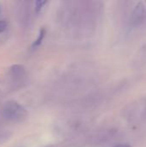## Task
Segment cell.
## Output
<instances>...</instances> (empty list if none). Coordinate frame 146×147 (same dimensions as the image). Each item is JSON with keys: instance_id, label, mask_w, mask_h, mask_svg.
Segmentation results:
<instances>
[{"instance_id": "obj_4", "label": "cell", "mask_w": 146, "mask_h": 147, "mask_svg": "<svg viewBox=\"0 0 146 147\" xmlns=\"http://www.w3.org/2000/svg\"><path fill=\"white\" fill-rule=\"evenodd\" d=\"M46 3H47L46 1H36L35 2V12L40 13V11L41 10V9Z\"/></svg>"}, {"instance_id": "obj_2", "label": "cell", "mask_w": 146, "mask_h": 147, "mask_svg": "<svg viewBox=\"0 0 146 147\" xmlns=\"http://www.w3.org/2000/svg\"><path fill=\"white\" fill-rule=\"evenodd\" d=\"M146 21V5L144 2H139L132 10L129 24L133 28L141 26Z\"/></svg>"}, {"instance_id": "obj_6", "label": "cell", "mask_w": 146, "mask_h": 147, "mask_svg": "<svg viewBox=\"0 0 146 147\" xmlns=\"http://www.w3.org/2000/svg\"><path fill=\"white\" fill-rule=\"evenodd\" d=\"M114 147H131V146L128 145V144H120V145L115 146Z\"/></svg>"}, {"instance_id": "obj_3", "label": "cell", "mask_w": 146, "mask_h": 147, "mask_svg": "<svg viewBox=\"0 0 146 147\" xmlns=\"http://www.w3.org/2000/svg\"><path fill=\"white\" fill-rule=\"evenodd\" d=\"M45 36H46V29H45L44 28H40V34H39L38 38L34 40V44H33V47H39V46L42 43V41H43Z\"/></svg>"}, {"instance_id": "obj_1", "label": "cell", "mask_w": 146, "mask_h": 147, "mask_svg": "<svg viewBox=\"0 0 146 147\" xmlns=\"http://www.w3.org/2000/svg\"><path fill=\"white\" fill-rule=\"evenodd\" d=\"M3 116L12 121H22L27 116L26 110L15 102H9L3 107Z\"/></svg>"}, {"instance_id": "obj_5", "label": "cell", "mask_w": 146, "mask_h": 147, "mask_svg": "<svg viewBox=\"0 0 146 147\" xmlns=\"http://www.w3.org/2000/svg\"><path fill=\"white\" fill-rule=\"evenodd\" d=\"M6 28H7V22L3 20L0 21V34L3 33L6 29Z\"/></svg>"}]
</instances>
